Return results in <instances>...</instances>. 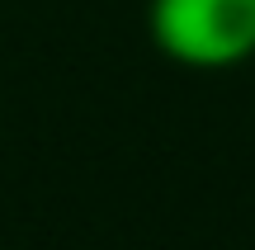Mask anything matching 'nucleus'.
Here are the masks:
<instances>
[{"label":"nucleus","instance_id":"1","mask_svg":"<svg viewBox=\"0 0 255 250\" xmlns=\"http://www.w3.org/2000/svg\"><path fill=\"white\" fill-rule=\"evenodd\" d=\"M146 33L180 66L227 71L255 57V0H151Z\"/></svg>","mask_w":255,"mask_h":250}]
</instances>
